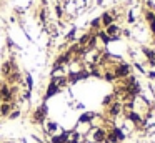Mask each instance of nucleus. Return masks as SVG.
<instances>
[{
  "mask_svg": "<svg viewBox=\"0 0 155 143\" xmlns=\"http://www.w3.org/2000/svg\"><path fill=\"white\" fill-rule=\"evenodd\" d=\"M47 113H48L47 103H42V105L34 112V115H32V122H34V123H38V125H44L45 120H47Z\"/></svg>",
  "mask_w": 155,
  "mask_h": 143,
  "instance_id": "obj_1",
  "label": "nucleus"
},
{
  "mask_svg": "<svg viewBox=\"0 0 155 143\" xmlns=\"http://www.w3.org/2000/svg\"><path fill=\"white\" fill-rule=\"evenodd\" d=\"M92 133V141L94 143H105V138H107V130L105 128H95Z\"/></svg>",
  "mask_w": 155,
  "mask_h": 143,
  "instance_id": "obj_2",
  "label": "nucleus"
},
{
  "mask_svg": "<svg viewBox=\"0 0 155 143\" xmlns=\"http://www.w3.org/2000/svg\"><path fill=\"white\" fill-rule=\"evenodd\" d=\"M115 78H127L130 75V67L127 63H122V65H117L115 67Z\"/></svg>",
  "mask_w": 155,
  "mask_h": 143,
  "instance_id": "obj_3",
  "label": "nucleus"
},
{
  "mask_svg": "<svg viewBox=\"0 0 155 143\" xmlns=\"http://www.w3.org/2000/svg\"><path fill=\"white\" fill-rule=\"evenodd\" d=\"M122 110H124V108H122V103L120 102H112L110 105L107 106V115L115 118V116H118L122 113Z\"/></svg>",
  "mask_w": 155,
  "mask_h": 143,
  "instance_id": "obj_4",
  "label": "nucleus"
},
{
  "mask_svg": "<svg viewBox=\"0 0 155 143\" xmlns=\"http://www.w3.org/2000/svg\"><path fill=\"white\" fill-rule=\"evenodd\" d=\"M55 130H58L57 122H54V120H45V123H44V133L45 135L52 136V133H54Z\"/></svg>",
  "mask_w": 155,
  "mask_h": 143,
  "instance_id": "obj_5",
  "label": "nucleus"
},
{
  "mask_svg": "<svg viewBox=\"0 0 155 143\" xmlns=\"http://www.w3.org/2000/svg\"><path fill=\"white\" fill-rule=\"evenodd\" d=\"M12 93H14V92H12L7 85L0 86V96H2V100H4L5 103H12V98H14V95H12Z\"/></svg>",
  "mask_w": 155,
  "mask_h": 143,
  "instance_id": "obj_6",
  "label": "nucleus"
},
{
  "mask_svg": "<svg viewBox=\"0 0 155 143\" xmlns=\"http://www.w3.org/2000/svg\"><path fill=\"white\" fill-rule=\"evenodd\" d=\"M94 118H97V113L95 112H87V113H84V115H80L78 123H80V125H90Z\"/></svg>",
  "mask_w": 155,
  "mask_h": 143,
  "instance_id": "obj_7",
  "label": "nucleus"
},
{
  "mask_svg": "<svg viewBox=\"0 0 155 143\" xmlns=\"http://www.w3.org/2000/svg\"><path fill=\"white\" fill-rule=\"evenodd\" d=\"M127 118L130 120L137 128H142V120H143V118H142L137 112H127Z\"/></svg>",
  "mask_w": 155,
  "mask_h": 143,
  "instance_id": "obj_8",
  "label": "nucleus"
},
{
  "mask_svg": "<svg viewBox=\"0 0 155 143\" xmlns=\"http://www.w3.org/2000/svg\"><path fill=\"white\" fill-rule=\"evenodd\" d=\"M58 92H60V88H58V85H57V83H54V82H50V85H48L47 92H45V96H44V100H48V98H52V96H54V95H57Z\"/></svg>",
  "mask_w": 155,
  "mask_h": 143,
  "instance_id": "obj_9",
  "label": "nucleus"
},
{
  "mask_svg": "<svg viewBox=\"0 0 155 143\" xmlns=\"http://www.w3.org/2000/svg\"><path fill=\"white\" fill-rule=\"evenodd\" d=\"M82 140H84V135H80L78 132H75V130H72V132H68L67 143H80Z\"/></svg>",
  "mask_w": 155,
  "mask_h": 143,
  "instance_id": "obj_10",
  "label": "nucleus"
},
{
  "mask_svg": "<svg viewBox=\"0 0 155 143\" xmlns=\"http://www.w3.org/2000/svg\"><path fill=\"white\" fill-rule=\"evenodd\" d=\"M67 136H68V132H62L58 135L48 136V138H50V143H67Z\"/></svg>",
  "mask_w": 155,
  "mask_h": 143,
  "instance_id": "obj_11",
  "label": "nucleus"
},
{
  "mask_svg": "<svg viewBox=\"0 0 155 143\" xmlns=\"http://www.w3.org/2000/svg\"><path fill=\"white\" fill-rule=\"evenodd\" d=\"M114 20L115 18H114V15H112L110 12H105L104 15L100 17V22H102V25H104L105 28H107L108 25H112V23H114Z\"/></svg>",
  "mask_w": 155,
  "mask_h": 143,
  "instance_id": "obj_12",
  "label": "nucleus"
},
{
  "mask_svg": "<svg viewBox=\"0 0 155 143\" xmlns=\"http://www.w3.org/2000/svg\"><path fill=\"white\" fill-rule=\"evenodd\" d=\"M12 110H14V105H12V103H5L4 102L2 105H0V115H2V116H8Z\"/></svg>",
  "mask_w": 155,
  "mask_h": 143,
  "instance_id": "obj_13",
  "label": "nucleus"
},
{
  "mask_svg": "<svg viewBox=\"0 0 155 143\" xmlns=\"http://www.w3.org/2000/svg\"><path fill=\"white\" fill-rule=\"evenodd\" d=\"M118 32H120V27L115 25V23H112V25H108V27H107V32H105V33H107V35L112 38V37H115Z\"/></svg>",
  "mask_w": 155,
  "mask_h": 143,
  "instance_id": "obj_14",
  "label": "nucleus"
},
{
  "mask_svg": "<svg viewBox=\"0 0 155 143\" xmlns=\"http://www.w3.org/2000/svg\"><path fill=\"white\" fill-rule=\"evenodd\" d=\"M143 53H145V57L148 58V62H150V65H155V52H152L150 48H147V47H143Z\"/></svg>",
  "mask_w": 155,
  "mask_h": 143,
  "instance_id": "obj_15",
  "label": "nucleus"
},
{
  "mask_svg": "<svg viewBox=\"0 0 155 143\" xmlns=\"http://www.w3.org/2000/svg\"><path fill=\"white\" fill-rule=\"evenodd\" d=\"M105 143H118V138L112 130H107V138H105Z\"/></svg>",
  "mask_w": 155,
  "mask_h": 143,
  "instance_id": "obj_16",
  "label": "nucleus"
},
{
  "mask_svg": "<svg viewBox=\"0 0 155 143\" xmlns=\"http://www.w3.org/2000/svg\"><path fill=\"white\" fill-rule=\"evenodd\" d=\"M145 20H147L150 25H153L155 23V13L152 12V10H147V12H145Z\"/></svg>",
  "mask_w": 155,
  "mask_h": 143,
  "instance_id": "obj_17",
  "label": "nucleus"
},
{
  "mask_svg": "<svg viewBox=\"0 0 155 143\" xmlns=\"http://www.w3.org/2000/svg\"><path fill=\"white\" fill-rule=\"evenodd\" d=\"M10 72H12V62L4 63V65H2V73H4L5 76H8V75H10Z\"/></svg>",
  "mask_w": 155,
  "mask_h": 143,
  "instance_id": "obj_18",
  "label": "nucleus"
},
{
  "mask_svg": "<svg viewBox=\"0 0 155 143\" xmlns=\"http://www.w3.org/2000/svg\"><path fill=\"white\" fill-rule=\"evenodd\" d=\"M112 132H114L115 135H117L118 141H122V140H125V135H124V132H122L120 128H117V126H114V128H112Z\"/></svg>",
  "mask_w": 155,
  "mask_h": 143,
  "instance_id": "obj_19",
  "label": "nucleus"
},
{
  "mask_svg": "<svg viewBox=\"0 0 155 143\" xmlns=\"http://www.w3.org/2000/svg\"><path fill=\"white\" fill-rule=\"evenodd\" d=\"M98 37H100V38H102V42H104L105 45H107L108 42H112V38H110V37H108V35H107V33H105V32H98Z\"/></svg>",
  "mask_w": 155,
  "mask_h": 143,
  "instance_id": "obj_20",
  "label": "nucleus"
},
{
  "mask_svg": "<svg viewBox=\"0 0 155 143\" xmlns=\"http://www.w3.org/2000/svg\"><path fill=\"white\" fill-rule=\"evenodd\" d=\"M88 38H90V35H84V37H80V38H78V45H87L88 43Z\"/></svg>",
  "mask_w": 155,
  "mask_h": 143,
  "instance_id": "obj_21",
  "label": "nucleus"
},
{
  "mask_svg": "<svg viewBox=\"0 0 155 143\" xmlns=\"http://www.w3.org/2000/svg\"><path fill=\"white\" fill-rule=\"evenodd\" d=\"M114 98H115V95H108V96H105V98H104V105H105V106H108L112 102H114Z\"/></svg>",
  "mask_w": 155,
  "mask_h": 143,
  "instance_id": "obj_22",
  "label": "nucleus"
},
{
  "mask_svg": "<svg viewBox=\"0 0 155 143\" xmlns=\"http://www.w3.org/2000/svg\"><path fill=\"white\" fill-rule=\"evenodd\" d=\"M104 78L107 80V82H114V80H115V73L108 72V73H105V75H104Z\"/></svg>",
  "mask_w": 155,
  "mask_h": 143,
  "instance_id": "obj_23",
  "label": "nucleus"
},
{
  "mask_svg": "<svg viewBox=\"0 0 155 143\" xmlns=\"http://www.w3.org/2000/svg\"><path fill=\"white\" fill-rule=\"evenodd\" d=\"M18 116H20V112H18V110H12L10 115H8V118H10V120H15V118H18Z\"/></svg>",
  "mask_w": 155,
  "mask_h": 143,
  "instance_id": "obj_24",
  "label": "nucleus"
},
{
  "mask_svg": "<svg viewBox=\"0 0 155 143\" xmlns=\"http://www.w3.org/2000/svg\"><path fill=\"white\" fill-rule=\"evenodd\" d=\"M100 18H95L94 22H92V28H95V30H98V27H100Z\"/></svg>",
  "mask_w": 155,
  "mask_h": 143,
  "instance_id": "obj_25",
  "label": "nucleus"
},
{
  "mask_svg": "<svg viewBox=\"0 0 155 143\" xmlns=\"http://www.w3.org/2000/svg\"><path fill=\"white\" fill-rule=\"evenodd\" d=\"M74 38H75V28H74V30H72V32L67 35V42H72Z\"/></svg>",
  "mask_w": 155,
  "mask_h": 143,
  "instance_id": "obj_26",
  "label": "nucleus"
},
{
  "mask_svg": "<svg viewBox=\"0 0 155 143\" xmlns=\"http://www.w3.org/2000/svg\"><path fill=\"white\" fill-rule=\"evenodd\" d=\"M27 85H28V92L32 90V76L27 75Z\"/></svg>",
  "mask_w": 155,
  "mask_h": 143,
  "instance_id": "obj_27",
  "label": "nucleus"
},
{
  "mask_svg": "<svg viewBox=\"0 0 155 143\" xmlns=\"http://www.w3.org/2000/svg\"><path fill=\"white\" fill-rule=\"evenodd\" d=\"M57 15H58V17L62 15V8H60V7H57Z\"/></svg>",
  "mask_w": 155,
  "mask_h": 143,
  "instance_id": "obj_28",
  "label": "nucleus"
},
{
  "mask_svg": "<svg viewBox=\"0 0 155 143\" xmlns=\"http://www.w3.org/2000/svg\"><path fill=\"white\" fill-rule=\"evenodd\" d=\"M150 76H152V78H155V72H152V73H150Z\"/></svg>",
  "mask_w": 155,
  "mask_h": 143,
  "instance_id": "obj_29",
  "label": "nucleus"
},
{
  "mask_svg": "<svg viewBox=\"0 0 155 143\" xmlns=\"http://www.w3.org/2000/svg\"><path fill=\"white\" fill-rule=\"evenodd\" d=\"M2 103H4V100H2V96H0V105H2Z\"/></svg>",
  "mask_w": 155,
  "mask_h": 143,
  "instance_id": "obj_30",
  "label": "nucleus"
},
{
  "mask_svg": "<svg viewBox=\"0 0 155 143\" xmlns=\"http://www.w3.org/2000/svg\"><path fill=\"white\" fill-rule=\"evenodd\" d=\"M153 10H155V3H153ZM153 13H155V12H153Z\"/></svg>",
  "mask_w": 155,
  "mask_h": 143,
  "instance_id": "obj_31",
  "label": "nucleus"
}]
</instances>
